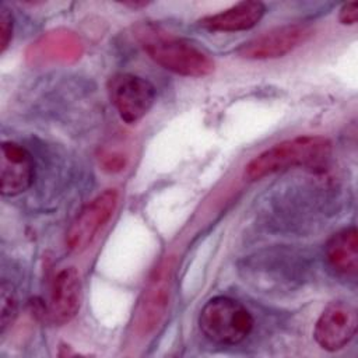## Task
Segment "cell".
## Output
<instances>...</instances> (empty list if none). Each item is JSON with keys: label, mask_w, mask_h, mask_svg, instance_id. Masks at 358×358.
<instances>
[{"label": "cell", "mask_w": 358, "mask_h": 358, "mask_svg": "<svg viewBox=\"0 0 358 358\" xmlns=\"http://www.w3.org/2000/svg\"><path fill=\"white\" fill-rule=\"evenodd\" d=\"M330 152L331 143L323 136L294 137L255 157L245 168V178L253 182L298 166H319L327 161Z\"/></svg>", "instance_id": "6da1fadb"}, {"label": "cell", "mask_w": 358, "mask_h": 358, "mask_svg": "<svg viewBox=\"0 0 358 358\" xmlns=\"http://www.w3.org/2000/svg\"><path fill=\"white\" fill-rule=\"evenodd\" d=\"M199 327L210 341L220 345H235L250 334L253 317L239 301L229 296H214L201 308Z\"/></svg>", "instance_id": "7a4b0ae2"}, {"label": "cell", "mask_w": 358, "mask_h": 358, "mask_svg": "<svg viewBox=\"0 0 358 358\" xmlns=\"http://www.w3.org/2000/svg\"><path fill=\"white\" fill-rule=\"evenodd\" d=\"M144 50L161 67L185 77H204L214 71L211 56L185 39L152 38L144 42Z\"/></svg>", "instance_id": "3957f363"}, {"label": "cell", "mask_w": 358, "mask_h": 358, "mask_svg": "<svg viewBox=\"0 0 358 358\" xmlns=\"http://www.w3.org/2000/svg\"><path fill=\"white\" fill-rule=\"evenodd\" d=\"M108 94L112 105L126 123L143 119L155 102V87L144 77L119 73L109 78Z\"/></svg>", "instance_id": "277c9868"}, {"label": "cell", "mask_w": 358, "mask_h": 358, "mask_svg": "<svg viewBox=\"0 0 358 358\" xmlns=\"http://www.w3.org/2000/svg\"><path fill=\"white\" fill-rule=\"evenodd\" d=\"M117 206V192L106 189L85 204L66 234V245L73 252L84 250L109 221Z\"/></svg>", "instance_id": "5b68a950"}, {"label": "cell", "mask_w": 358, "mask_h": 358, "mask_svg": "<svg viewBox=\"0 0 358 358\" xmlns=\"http://www.w3.org/2000/svg\"><path fill=\"white\" fill-rule=\"evenodd\" d=\"M315 29L308 24H289L264 32L238 49V55L252 60H267L285 56L305 43Z\"/></svg>", "instance_id": "8992f818"}, {"label": "cell", "mask_w": 358, "mask_h": 358, "mask_svg": "<svg viewBox=\"0 0 358 358\" xmlns=\"http://www.w3.org/2000/svg\"><path fill=\"white\" fill-rule=\"evenodd\" d=\"M358 315L352 305L344 301L330 302L316 320L313 337L317 345L334 352L344 348L355 336Z\"/></svg>", "instance_id": "52a82bcc"}, {"label": "cell", "mask_w": 358, "mask_h": 358, "mask_svg": "<svg viewBox=\"0 0 358 358\" xmlns=\"http://www.w3.org/2000/svg\"><path fill=\"white\" fill-rule=\"evenodd\" d=\"M35 176V164L31 152L14 143L1 144L0 190L3 196L13 197L29 189Z\"/></svg>", "instance_id": "ba28073f"}, {"label": "cell", "mask_w": 358, "mask_h": 358, "mask_svg": "<svg viewBox=\"0 0 358 358\" xmlns=\"http://www.w3.org/2000/svg\"><path fill=\"white\" fill-rule=\"evenodd\" d=\"M81 281L74 267H66L57 273L53 280L49 310L50 320L57 324L69 323L80 309Z\"/></svg>", "instance_id": "9c48e42d"}, {"label": "cell", "mask_w": 358, "mask_h": 358, "mask_svg": "<svg viewBox=\"0 0 358 358\" xmlns=\"http://www.w3.org/2000/svg\"><path fill=\"white\" fill-rule=\"evenodd\" d=\"M172 274V263H164L151 277L150 284L144 292L143 301L140 303V310L137 315L138 329L143 333L154 330L165 315L168 298H169V284Z\"/></svg>", "instance_id": "30bf717a"}, {"label": "cell", "mask_w": 358, "mask_h": 358, "mask_svg": "<svg viewBox=\"0 0 358 358\" xmlns=\"http://www.w3.org/2000/svg\"><path fill=\"white\" fill-rule=\"evenodd\" d=\"M266 7L262 1L245 0L217 14L200 20V25L215 32H236L253 28L264 15Z\"/></svg>", "instance_id": "8fae6325"}, {"label": "cell", "mask_w": 358, "mask_h": 358, "mask_svg": "<svg viewBox=\"0 0 358 358\" xmlns=\"http://www.w3.org/2000/svg\"><path fill=\"white\" fill-rule=\"evenodd\" d=\"M326 259L333 270L352 277L358 271V231L355 227L336 232L326 243Z\"/></svg>", "instance_id": "7c38bea8"}, {"label": "cell", "mask_w": 358, "mask_h": 358, "mask_svg": "<svg viewBox=\"0 0 358 358\" xmlns=\"http://www.w3.org/2000/svg\"><path fill=\"white\" fill-rule=\"evenodd\" d=\"M81 43L71 32H50L32 43L28 59L38 62H71L80 57Z\"/></svg>", "instance_id": "4fadbf2b"}, {"label": "cell", "mask_w": 358, "mask_h": 358, "mask_svg": "<svg viewBox=\"0 0 358 358\" xmlns=\"http://www.w3.org/2000/svg\"><path fill=\"white\" fill-rule=\"evenodd\" d=\"M15 309H17V302L14 292L11 291V285L6 281L1 284V291H0V326H1V333H4L6 327L13 322L15 316Z\"/></svg>", "instance_id": "5bb4252c"}, {"label": "cell", "mask_w": 358, "mask_h": 358, "mask_svg": "<svg viewBox=\"0 0 358 358\" xmlns=\"http://www.w3.org/2000/svg\"><path fill=\"white\" fill-rule=\"evenodd\" d=\"M13 15L1 6L0 7V53H4L11 38H13Z\"/></svg>", "instance_id": "9a60e30c"}, {"label": "cell", "mask_w": 358, "mask_h": 358, "mask_svg": "<svg viewBox=\"0 0 358 358\" xmlns=\"http://www.w3.org/2000/svg\"><path fill=\"white\" fill-rule=\"evenodd\" d=\"M338 20L344 25H354L358 21V3L357 1L345 3L340 8Z\"/></svg>", "instance_id": "2e32d148"}, {"label": "cell", "mask_w": 358, "mask_h": 358, "mask_svg": "<svg viewBox=\"0 0 358 358\" xmlns=\"http://www.w3.org/2000/svg\"><path fill=\"white\" fill-rule=\"evenodd\" d=\"M124 164H126V159L120 154H108V155L102 157L103 168L108 171H112V172L123 169Z\"/></svg>", "instance_id": "e0dca14e"}]
</instances>
